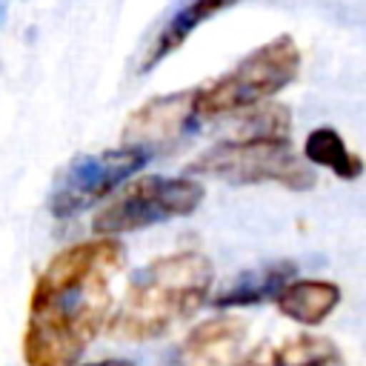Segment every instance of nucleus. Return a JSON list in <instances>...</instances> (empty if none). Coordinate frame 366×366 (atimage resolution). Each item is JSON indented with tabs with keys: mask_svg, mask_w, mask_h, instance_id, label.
<instances>
[{
	"mask_svg": "<svg viewBox=\"0 0 366 366\" xmlns=\"http://www.w3.org/2000/svg\"><path fill=\"white\" fill-rule=\"evenodd\" d=\"M249 323L240 315L223 312L192 326L174 346L172 366H232L246 343Z\"/></svg>",
	"mask_w": 366,
	"mask_h": 366,
	"instance_id": "nucleus-7",
	"label": "nucleus"
},
{
	"mask_svg": "<svg viewBox=\"0 0 366 366\" xmlns=\"http://www.w3.org/2000/svg\"><path fill=\"white\" fill-rule=\"evenodd\" d=\"M269 366H343V352L326 335L300 332L280 343H269Z\"/></svg>",
	"mask_w": 366,
	"mask_h": 366,
	"instance_id": "nucleus-13",
	"label": "nucleus"
},
{
	"mask_svg": "<svg viewBox=\"0 0 366 366\" xmlns=\"http://www.w3.org/2000/svg\"><path fill=\"white\" fill-rule=\"evenodd\" d=\"M186 172L217 177L232 186L277 183L289 192H306L317 183L315 169L295 152L292 137L274 134H232L217 140L200 152Z\"/></svg>",
	"mask_w": 366,
	"mask_h": 366,
	"instance_id": "nucleus-4",
	"label": "nucleus"
},
{
	"mask_svg": "<svg viewBox=\"0 0 366 366\" xmlns=\"http://www.w3.org/2000/svg\"><path fill=\"white\" fill-rule=\"evenodd\" d=\"M300 157L309 166H323L329 169L335 177L340 180H357L363 174V160L357 152H352L346 146V140L340 137V132H335L332 126H317L306 134Z\"/></svg>",
	"mask_w": 366,
	"mask_h": 366,
	"instance_id": "nucleus-12",
	"label": "nucleus"
},
{
	"mask_svg": "<svg viewBox=\"0 0 366 366\" xmlns=\"http://www.w3.org/2000/svg\"><path fill=\"white\" fill-rule=\"evenodd\" d=\"M214 266L203 252L183 249L149 260L137 269L117 306H112L106 332L114 340L149 343L189 323L209 300Z\"/></svg>",
	"mask_w": 366,
	"mask_h": 366,
	"instance_id": "nucleus-2",
	"label": "nucleus"
},
{
	"mask_svg": "<svg viewBox=\"0 0 366 366\" xmlns=\"http://www.w3.org/2000/svg\"><path fill=\"white\" fill-rule=\"evenodd\" d=\"M232 366H269V343H260V346H254L252 352L240 355Z\"/></svg>",
	"mask_w": 366,
	"mask_h": 366,
	"instance_id": "nucleus-14",
	"label": "nucleus"
},
{
	"mask_svg": "<svg viewBox=\"0 0 366 366\" xmlns=\"http://www.w3.org/2000/svg\"><path fill=\"white\" fill-rule=\"evenodd\" d=\"M300 74V49L292 34H277L243 60H237L226 74L194 89L192 112L200 120L240 114L260 103H269Z\"/></svg>",
	"mask_w": 366,
	"mask_h": 366,
	"instance_id": "nucleus-3",
	"label": "nucleus"
},
{
	"mask_svg": "<svg viewBox=\"0 0 366 366\" xmlns=\"http://www.w3.org/2000/svg\"><path fill=\"white\" fill-rule=\"evenodd\" d=\"M146 160H149V154L143 149H132V146H117V149L74 157L57 177V186L49 200L51 214L74 217V214L86 212L89 206L106 200L109 194H114L123 186V180H129L137 169H143Z\"/></svg>",
	"mask_w": 366,
	"mask_h": 366,
	"instance_id": "nucleus-6",
	"label": "nucleus"
},
{
	"mask_svg": "<svg viewBox=\"0 0 366 366\" xmlns=\"http://www.w3.org/2000/svg\"><path fill=\"white\" fill-rule=\"evenodd\" d=\"M237 0H189L186 6H180L163 26L160 31L152 37V43L143 49L140 60H137V71H152L160 60H166L172 51H177L206 20H212L214 14H220L223 9L234 6Z\"/></svg>",
	"mask_w": 366,
	"mask_h": 366,
	"instance_id": "nucleus-9",
	"label": "nucleus"
},
{
	"mask_svg": "<svg viewBox=\"0 0 366 366\" xmlns=\"http://www.w3.org/2000/svg\"><path fill=\"white\" fill-rule=\"evenodd\" d=\"M83 366H134V363L126 360V357H103V360H94V363H83Z\"/></svg>",
	"mask_w": 366,
	"mask_h": 366,
	"instance_id": "nucleus-15",
	"label": "nucleus"
},
{
	"mask_svg": "<svg viewBox=\"0 0 366 366\" xmlns=\"http://www.w3.org/2000/svg\"><path fill=\"white\" fill-rule=\"evenodd\" d=\"M203 197V183L189 174H143L120 186L106 200V206L92 217V232L94 237L143 232L149 226L194 214Z\"/></svg>",
	"mask_w": 366,
	"mask_h": 366,
	"instance_id": "nucleus-5",
	"label": "nucleus"
},
{
	"mask_svg": "<svg viewBox=\"0 0 366 366\" xmlns=\"http://www.w3.org/2000/svg\"><path fill=\"white\" fill-rule=\"evenodd\" d=\"M192 100H194V89L146 100L140 109L129 114L123 126V146L143 149L149 154V146L177 140L186 132L189 120H194Z\"/></svg>",
	"mask_w": 366,
	"mask_h": 366,
	"instance_id": "nucleus-8",
	"label": "nucleus"
},
{
	"mask_svg": "<svg viewBox=\"0 0 366 366\" xmlns=\"http://www.w3.org/2000/svg\"><path fill=\"white\" fill-rule=\"evenodd\" d=\"M292 277H297V266L292 260H272L254 269L240 272L232 283H226L214 297V309H240V306H257L272 300Z\"/></svg>",
	"mask_w": 366,
	"mask_h": 366,
	"instance_id": "nucleus-11",
	"label": "nucleus"
},
{
	"mask_svg": "<svg viewBox=\"0 0 366 366\" xmlns=\"http://www.w3.org/2000/svg\"><path fill=\"white\" fill-rule=\"evenodd\" d=\"M340 286L335 280L323 277H292L274 297L272 303L277 312L300 326H320L337 306H340Z\"/></svg>",
	"mask_w": 366,
	"mask_h": 366,
	"instance_id": "nucleus-10",
	"label": "nucleus"
},
{
	"mask_svg": "<svg viewBox=\"0 0 366 366\" xmlns=\"http://www.w3.org/2000/svg\"><path fill=\"white\" fill-rule=\"evenodd\" d=\"M126 263L117 237H89L49 257L40 269L20 337L26 366H74L106 329L112 277Z\"/></svg>",
	"mask_w": 366,
	"mask_h": 366,
	"instance_id": "nucleus-1",
	"label": "nucleus"
}]
</instances>
